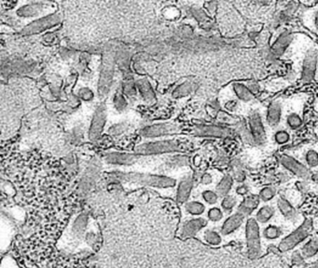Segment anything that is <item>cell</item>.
Returning a JSON list of instances; mask_svg holds the SVG:
<instances>
[{
  "label": "cell",
  "instance_id": "obj_24",
  "mask_svg": "<svg viewBox=\"0 0 318 268\" xmlns=\"http://www.w3.org/2000/svg\"><path fill=\"white\" fill-rule=\"evenodd\" d=\"M136 88L139 91V93L141 94L143 99L149 103H152L155 100V95H154L153 90L151 88V83L149 82L148 79H139L137 80L136 83Z\"/></svg>",
  "mask_w": 318,
  "mask_h": 268
},
{
  "label": "cell",
  "instance_id": "obj_10",
  "mask_svg": "<svg viewBox=\"0 0 318 268\" xmlns=\"http://www.w3.org/2000/svg\"><path fill=\"white\" fill-rule=\"evenodd\" d=\"M279 159H280V163L282 164L283 167L296 175L297 177H299L300 179L307 180L311 178L310 170L293 157L288 155H282L280 156Z\"/></svg>",
  "mask_w": 318,
  "mask_h": 268
},
{
  "label": "cell",
  "instance_id": "obj_12",
  "mask_svg": "<svg viewBox=\"0 0 318 268\" xmlns=\"http://www.w3.org/2000/svg\"><path fill=\"white\" fill-rule=\"evenodd\" d=\"M283 102L280 99L273 100L267 108L266 123L271 128H276L283 119Z\"/></svg>",
  "mask_w": 318,
  "mask_h": 268
},
{
  "label": "cell",
  "instance_id": "obj_17",
  "mask_svg": "<svg viewBox=\"0 0 318 268\" xmlns=\"http://www.w3.org/2000/svg\"><path fill=\"white\" fill-rule=\"evenodd\" d=\"M293 35L289 32L285 31L277 37L275 42L271 46V55L275 57H282L285 53L287 47L292 43Z\"/></svg>",
  "mask_w": 318,
  "mask_h": 268
},
{
  "label": "cell",
  "instance_id": "obj_38",
  "mask_svg": "<svg viewBox=\"0 0 318 268\" xmlns=\"http://www.w3.org/2000/svg\"><path fill=\"white\" fill-rule=\"evenodd\" d=\"M201 198L203 199V201L209 205H215L218 203V198L219 196L218 195V193L216 191H213L210 189L204 190L201 194Z\"/></svg>",
  "mask_w": 318,
  "mask_h": 268
},
{
  "label": "cell",
  "instance_id": "obj_2",
  "mask_svg": "<svg viewBox=\"0 0 318 268\" xmlns=\"http://www.w3.org/2000/svg\"><path fill=\"white\" fill-rule=\"evenodd\" d=\"M118 177L122 180L137 183L143 186L154 187H174V179L158 175L140 174V173H119Z\"/></svg>",
  "mask_w": 318,
  "mask_h": 268
},
{
  "label": "cell",
  "instance_id": "obj_43",
  "mask_svg": "<svg viewBox=\"0 0 318 268\" xmlns=\"http://www.w3.org/2000/svg\"><path fill=\"white\" fill-rule=\"evenodd\" d=\"M123 92L127 96H134L136 94L134 84L132 82H127L123 85Z\"/></svg>",
  "mask_w": 318,
  "mask_h": 268
},
{
  "label": "cell",
  "instance_id": "obj_18",
  "mask_svg": "<svg viewBox=\"0 0 318 268\" xmlns=\"http://www.w3.org/2000/svg\"><path fill=\"white\" fill-rule=\"evenodd\" d=\"M48 3H43V2H33L31 4L25 5L21 7L17 11V15L23 18H31V17H37L40 16L44 13V11L46 12L48 9Z\"/></svg>",
  "mask_w": 318,
  "mask_h": 268
},
{
  "label": "cell",
  "instance_id": "obj_48",
  "mask_svg": "<svg viewBox=\"0 0 318 268\" xmlns=\"http://www.w3.org/2000/svg\"><path fill=\"white\" fill-rule=\"evenodd\" d=\"M234 178L236 179L237 182L239 183H243L245 181V173L242 170H236V172H234Z\"/></svg>",
  "mask_w": 318,
  "mask_h": 268
},
{
  "label": "cell",
  "instance_id": "obj_19",
  "mask_svg": "<svg viewBox=\"0 0 318 268\" xmlns=\"http://www.w3.org/2000/svg\"><path fill=\"white\" fill-rule=\"evenodd\" d=\"M207 224V221L203 218H196L192 219L184 223L182 230H181V236L183 238L191 237L202 229Z\"/></svg>",
  "mask_w": 318,
  "mask_h": 268
},
{
  "label": "cell",
  "instance_id": "obj_37",
  "mask_svg": "<svg viewBox=\"0 0 318 268\" xmlns=\"http://www.w3.org/2000/svg\"><path fill=\"white\" fill-rule=\"evenodd\" d=\"M238 127V133L240 134L242 140L244 141L246 143H249V144H255L254 143V140H253V137H252V134L249 130V128L246 127V125L244 123H241V124H238L237 125Z\"/></svg>",
  "mask_w": 318,
  "mask_h": 268
},
{
  "label": "cell",
  "instance_id": "obj_41",
  "mask_svg": "<svg viewBox=\"0 0 318 268\" xmlns=\"http://www.w3.org/2000/svg\"><path fill=\"white\" fill-rule=\"evenodd\" d=\"M219 118H220L219 119L220 122H222L224 124H228V125H235L236 122H237L235 120L236 118L227 114L226 112L219 113Z\"/></svg>",
  "mask_w": 318,
  "mask_h": 268
},
{
  "label": "cell",
  "instance_id": "obj_44",
  "mask_svg": "<svg viewBox=\"0 0 318 268\" xmlns=\"http://www.w3.org/2000/svg\"><path fill=\"white\" fill-rule=\"evenodd\" d=\"M204 8L206 10L207 13L210 16H214L215 13L217 12V8H218V3L217 2H206L204 4Z\"/></svg>",
  "mask_w": 318,
  "mask_h": 268
},
{
  "label": "cell",
  "instance_id": "obj_34",
  "mask_svg": "<svg viewBox=\"0 0 318 268\" xmlns=\"http://www.w3.org/2000/svg\"><path fill=\"white\" fill-rule=\"evenodd\" d=\"M237 204H238L237 197L234 196V195H228V196L224 197L222 200H221V209L225 212L230 213L235 208Z\"/></svg>",
  "mask_w": 318,
  "mask_h": 268
},
{
  "label": "cell",
  "instance_id": "obj_22",
  "mask_svg": "<svg viewBox=\"0 0 318 268\" xmlns=\"http://www.w3.org/2000/svg\"><path fill=\"white\" fill-rule=\"evenodd\" d=\"M192 186H193V181L191 177H186L179 183L177 195V200L178 202L184 203L188 200L192 189Z\"/></svg>",
  "mask_w": 318,
  "mask_h": 268
},
{
  "label": "cell",
  "instance_id": "obj_36",
  "mask_svg": "<svg viewBox=\"0 0 318 268\" xmlns=\"http://www.w3.org/2000/svg\"><path fill=\"white\" fill-rule=\"evenodd\" d=\"M275 196H276V189L273 187H263L259 191V198L263 202H270Z\"/></svg>",
  "mask_w": 318,
  "mask_h": 268
},
{
  "label": "cell",
  "instance_id": "obj_11",
  "mask_svg": "<svg viewBox=\"0 0 318 268\" xmlns=\"http://www.w3.org/2000/svg\"><path fill=\"white\" fill-rule=\"evenodd\" d=\"M106 107L105 105H99L95 110L92 124L89 130V138L92 141L97 140L106 125Z\"/></svg>",
  "mask_w": 318,
  "mask_h": 268
},
{
  "label": "cell",
  "instance_id": "obj_16",
  "mask_svg": "<svg viewBox=\"0 0 318 268\" xmlns=\"http://www.w3.org/2000/svg\"><path fill=\"white\" fill-rule=\"evenodd\" d=\"M245 219L246 216L237 210L225 220L221 226L220 234L222 236H229L231 234L234 233L236 230H238L241 227V225L244 223Z\"/></svg>",
  "mask_w": 318,
  "mask_h": 268
},
{
  "label": "cell",
  "instance_id": "obj_47",
  "mask_svg": "<svg viewBox=\"0 0 318 268\" xmlns=\"http://www.w3.org/2000/svg\"><path fill=\"white\" fill-rule=\"evenodd\" d=\"M248 191H249V189H248V186H246V185H240L239 187H237L235 190L236 194L238 196H246V195H248Z\"/></svg>",
  "mask_w": 318,
  "mask_h": 268
},
{
  "label": "cell",
  "instance_id": "obj_6",
  "mask_svg": "<svg viewBox=\"0 0 318 268\" xmlns=\"http://www.w3.org/2000/svg\"><path fill=\"white\" fill-rule=\"evenodd\" d=\"M312 230V222L310 220L304 221L302 225L297 228L294 232L288 235L285 238L280 242L279 250L281 252H287L292 250L301 241H303L307 236L311 233Z\"/></svg>",
  "mask_w": 318,
  "mask_h": 268
},
{
  "label": "cell",
  "instance_id": "obj_40",
  "mask_svg": "<svg viewBox=\"0 0 318 268\" xmlns=\"http://www.w3.org/2000/svg\"><path fill=\"white\" fill-rule=\"evenodd\" d=\"M114 105H115V107L118 109V111H122L127 106V101L125 100V98L121 94H118L114 98Z\"/></svg>",
  "mask_w": 318,
  "mask_h": 268
},
{
  "label": "cell",
  "instance_id": "obj_20",
  "mask_svg": "<svg viewBox=\"0 0 318 268\" xmlns=\"http://www.w3.org/2000/svg\"><path fill=\"white\" fill-rule=\"evenodd\" d=\"M137 157L133 154H125V153H118L113 152L109 153L105 157L106 162L115 165H131L134 163L137 160Z\"/></svg>",
  "mask_w": 318,
  "mask_h": 268
},
{
  "label": "cell",
  "instance_id": "obj_29",
  "mask_svg": "<svg viewBox=\"0 0 318 268\" xmlns=\"http://www.w3.org/2000/svg\"><path fill=\"white\" fill-rule=\"evenodd\" d=\"M194 90V83L190 80L180 84L177 89L173 92L174 98H181L189 95Z\"/></svg>",
  "mask_w": 318,
  "mask_h": 268
},
{
  "label": "cell",
  "instance_id": "obj_23",
  "mask_svg": "<svg viewBox=\"0 0 318 268\" xmlns=\"http://www.w3.org/2000/svg\"><path fill=\"white\" fill-rule=\"evenodd\" d=\"M276 205L284 218H285L286 220H294L297 216V211L294 207L289 203V201H287L285 198L279 197L277 198Z\"/></svg>",
  "mask_w": 318,
  "mask_h": 268
},
{
  "label": "cell",
  "instance_id": "obj_46",
  "mask_svg": "<svg viewBox=\"0 0 318 268\" xmlns=\"http://www.w3.org/2000/svg\"><path fill=\"white\" fill-rule=\"evenodd\" d=\"M201 183L202 185H204V186L211 185L213 183L212 175L210 174V173H208L202 174L201 178Z\"/></svg>",
  "mask_w": 318,
  "mask_h": 268
},
{
  "label": "cell",
  "instance_id": "obj_8",
  "mask_svg": "<svg viewBox=\"0 0 318 268\" xmlns=\"http://www.w3.org/2000/svg\"><path fill=\"white\" fill-rule=\"evenodd\" d=\"M61 16L60 14H50L46 17H42L37 19L35 22H32L31 24L26 25L21 32V34L24 35H35L41 33L47 29L51 27L56 26L60 24Z\"/></svg>",
  "mask_w": 318,
  "mask_h": 268
},
{
  "label": "cell",
  "instance_id": "obj_45",
  "mask_svg": "<svg viewBox=\"0 0 318 268\" xmlns=\"http://www.w3.org/2000/svg\"><path fill=\"white\" fill-rule=\"evenodd\" d=\"M245 85L248 88V90L254 94H258L259 93V86L257 82L255 81H247L244 82Z\"/></svg>",
  "mask_w": 318,
  "mask_h": 268
},
{
  "label": "cell",
  "instance_id": "obj_28",
  "mask_svg": "<svg viewBox=\"0 0 318 268\" xmlns=\"http://www.w3.org/2000/svg\"><path fill=\"white\" fill-rule=\"evenodd\" d=\"M274 216V208L270 205H265L259 208L256 213V220L261 224H265L270 221L271 218Z\"/></svg>",
  "mask_w": 318,
  "mask_h": 268
},
{
  "label": "cell",
  "instance_id": "obj_21",
  "mask_svg": "<svg viewBox=\"0 0 318 268\" xmlns=\"http://www.w3.org/2000/svg\"><path fill=\"white\" fill-rule=\"evenodd\" d=\"M260 198L259 195H248L243 199V201L238 206V211L244 214L246 217L250 216L252 212L259 207Z\"/></svg>",
  "mask_w": 318,
  "mask_h": 268
},
{
  "label": "cell",
  "instance_id": "obj_14",
  "mask_svg": "<svg viewBox=\"0 0 318 268\" xmlns=\"http://www.w3.org/2000/svg\"><path fill=\"white\" fill-rule=\"evenodd\" d=\"M193 133L198 136H209V137H218V138H226L231 136V129L221 126L216 125H199L196 126L193 130Z\"/></svg>",
  "mask_w": 318,
  "mask_h": 268
},
{
  "label": "cell",
  "instance_id": "obj_32",
  "mask_svg": "<svg viewBox=\"0 0 318 268\" xmlns=\"http://www.w3.org/2000/svg\"><path fill=\"white\" fill-rule=\"evenodd\" d=\"M273 141L275 143L279 145H285L291 141V134L287 129L285 128H279L277 129L273 134Z\"/></svg>",
  "mask_w": 318,
  "mask_h": 268
},
{
  "label": "cell",
  "instance_id": "obj_26",
  "mask_svg": "<svg viewBox=\"0 0 318 268\" xmlns=\"http://www.w3.org/2000/svg\"><path fill=\"white\" fill-rule=\"evenodd\" d=\"M285 128L290 130H297L302 126L303 120L301 114L295 111H290L289 113H286V115L285 116Z\"/></svg>",
  "mask_w": 318,
  "mask_h": 268
},
{
  "label": "cell",
  "instance_id": "obj_35",
  "mask_svg": "<svg viewBox=\"0 0 318 268\" xmlns=\"http://www.w3.org/2000/svg\"><path fill=\"white\" fill-rule=\"evenodd\" d=\"M318 252V240L312 239L302 248V253L307 258L315 256Z\"/></svg>",
  "mask_w": 318,
  "mask_h": 268
},
{
  "label": "cell",
  "instance_id": "obj_15",
  "mask_svg": "<svg viewBox=\"0 0 318 268\" xmlns=\"http://www.w3.org/2000/svg\"><path fill=\"white\" fill-rule=\"evenodd\" d=\"M232 96L234 100H236L243 104H250L255 100V95L252 94L248 87L245 85V83L240 82H234L230 86Z\"/></svg>",
  "mask_w": 318,
  "mask_h": 268
},
{
  "label": "cell",
  "instance_id": "obj_25",
  "mask_svg": "<svg viewBox=\"0 0 318 268\" xmlns=\"http://www.w3.org/2000/svg\"><path fill=\"white\" fill-rule=\"evenodd\" d=\"M234 186V177L232 175L226 174L218 182L216 187V192L219 197H226L229 195Z\"/></svg>",
  "mask_w": 318,
  "mask_h": 268
},
{
  "label": "cell",
  "instance_id": "obj_13",
  "mask_svg": "<svg viewBox=\"0 0 318 268\" xmlns=\"http://www.w3.org/2000/svg\"><path fill=\"white\" fill-rule=\"evenodd\" d=\"M178 130H179V127L176 124L161 123L143 128L141 130V135L148 138H153L163 135H169L172 133H177Z\"/></svg>",
  "mask_w": 318,
  "mask_h": 268
},
{
  "label": "cell",
  "instance_id": "obj_30",
  "mask_svg": "<svg viewBox=\"0 0 318 268\" xmlns=\"http://www.w3.org/2000/svg\"><path fill=\"white\" fill-rule=\"evenodd\" d=\"M185 209L192 216H200L204 213L205 206L200 201H189L185 205Z\"/></svg>",
  "mask_w": 318,
  "mask_h": 268
},
{
  "label": "cell",
  "instance_id": "obj_42",
  "mask_svg": "<svg viewBox=\"0 0 318 268\" xmlns=\"http://www.w3.org/2000/svg\"><path fill=\"white\" fill-rule=\"evenodd\" d=\"M79 96L81 97V99H83V101H91L94 98V93L88 88H83L82 90H80Z\"/></svg>",
  "mask_w": 318,
  "mask_h": 268
},
{
  "label": "cell",
  "instance_id": "obj_39",
  "mask_svg": "<svg viewBox=\"0 0 318 268\" xmlns=\"http://www.w3.org/2000/svg\"><path fill=\"white\" fill-rule=\"evenodd\" d=\"M207 217L213 222H218L223 219V210L218 207H213L207 211Z\"/></svg>",
  "mask_w": 318,
  "mask_h": 268
},
{
  "label": "cell",
  "instance_id": "obj_33",
  "mask_svg": "<svg viewBox=\"0 0 318 268\" xmlns=\"http://www.w3.org/2000/svg\"><path fill=\"white\" fill-rule=\"evenodd\" d=\"M203 238L207 244L211 246H219L222 243V236L217 231L206 230L203 234Z\"/></svg>",
  "mask_w": 318,
  "mask_h": 268
},
{
  "label": "cell",
  "instance_id": "obj_5",
  "mask_svg": "<svg viewBox=\"0 0 318 268\" xmlns=\"http://www.w3.org/2000/svg\"><path fill=\"white\" fill-rule=\"evenodd\" d=\"M114 63H115L114 55L111 54L110 52L106 53L103 59L99 86H98L99 95L101 98L105 97L106 94H108L110 86L112 84L113 74H114Z\"/></svg>",
  "mask_w": 318,
  "mask_h": 268
},
{
  "label": "cell",
  "instance_id": "obj_1",
  "mask_svg": "<svg viewBox=\"0 0 318 268\" xmlns=\"http://www.w3.org/2000/svg\"><path fill=\"white\" fill-rule=\"evenodd\" d=\"M186 147L177 141H156L142 143L134 148V152L139 155H154L171 152L184 151Z\"/></svg>",
  "mask_w": 318,
  "mask_h": 268
},
{
  "label": "cell",
  "instance_id": "obj_9",
  "mask_svg": "<svg viewBox=\"0 0 318 268\" xmlns=\"http://www.w3.org/2000/svg\"><path fill=\"white\" fill-rule=\"evenodd\" d=\"M248 128L252 134L254 143L261 145L266 142V130L263 125L262 117L259 112H252L248 117Z\"/></svg>",
  "mask_w": 318,
  "mask_h": 268
},
{
  "label": "cell",
  "instance_id": "obj_3",
  "mask_svg": "<svg viewBox=\"0 0 318 268\" xmlns=\"http://www.w3.org/2000/svg\"><path fill=\"white\" fill-rule=\"evenodd\" d=\"M246 236L248 244V257L257 259L261 253L259 222L255 218H249L246 224Z\"/></svg>",
  "mask_w": 318,
  "mask_h": 268
},
{
  "label": "cell",
  "instance_id": "obj_31",
  "mask_svg": "<svg viewBox=\"0 0 318 268\" xmlns=\"http://www.w3.org/2000/svg\"><path fill=\"white\" fill-rule=\"evenodd\" d=\"M282 233L280 227L274 224H269L263 230V236L267 240H275L282 236Z\"/></svg>",
  "mask_w": 318,
  "mask_h": 268
},
{
  "label": "cell",
  "instance_id": "obj_4",
  "mask_svg": "<svg viewBox=\"0 0 318 268\" xmlns=\"http://www.w3.org/2000/svg\"><path fill=\"white\" fill-rule=\"evenodd\" d=\"M295 157L297 160H300L309 170L318 172V143L310 142L304 143L301 146L296 148ZM294 154V155H295Z\"/></svg>",
  "mask_w": 318,
  "mask_h": 268
},
{
  "label": "cell",
  "instance_id": "obj_7",
  "mask_svg": "<svg viewBox=\"0 0 318 268\" xmlns=\"http://www.w3.org/2000/svg\"><path fill=\"white\" fill-rule=\"evenodd\" d=\"M318 64V47L313 45L307 49L302 62L301 79L304 83H309L315 79Z\"/></svg>",
  "mask_w": 318,
  "mask_h": 268
},
{
  "label": "cell",
  "instance_id": "obj_27",
  "mask_svg": "<svg viewBox=\"0 0 318 268\" xmlns=\"http://www.w3.org/2000/svg\"><path fill=\"white\" fill-rule=\"evenodd\" d=\"M303 23L311 31L318 35V8L311 9L304 13Z\"/></svg>",
  "mask_w": 318,
  "mask_h": 268
}]
</instances>
